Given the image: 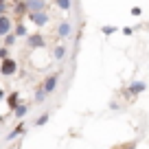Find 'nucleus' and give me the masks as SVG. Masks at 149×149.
<instances>
[{"label":"nucleus","instance_id":"obj_1","mask_svg":"<svg viewBox=\"0 0 149 149\" xmlns=\"http://www.w3.org/2000/svg\"><path fill=\"white\" fill-rule=\"evenodd\" d=\"M15 70H18V61H15L13 57L0 61V74H2V77H13Z\"/></svg>","mask_w":149,"mask_h":149},{"label":"nucleus","instance_id":"obj_2","mask_svg":"<svg viewBox=\"0 0 149 149\" xmlns=\"http://www.w3.org/2000/svg\"><path fill=\"white\" fill-rule=\"evenodd\" d=\"M57 84H59V72H53V74H48L46 79H44L42 88H44V92H46V94H53L57 90Z\"/></svg>","mask_w":149,"mask_h":149},{"label":"nucleus","instance_id":"obj_3","mask_svg":"<svg viewBox=\"0 0 149 149\" xmlns=\"http://www.w3.org/2000/svg\"><path fill=\"white\" fill-rule=\"evenodd\" d=\"M72 33H74L72 24H70L68 20H61L59 26H57V37H59V40H70V37H72Z\"/></svg>","mask_w":149,"mask_h":149},{"label":"nucleus","instance_id":"obj_4","mask_svg":"<svg viewBox=\"0 0 149 149\" xmlns=\"http://www.w3.org/2000/svg\"><path fill=\"white\" fill-rule=\"evenodd\" d=\"M26 46L33 48V51H35V48H44L46 46V40H44L42 33H31V35L26 37Z\"/></svg>","mask_w":149,"mask_h":149},{"label":"nucleus","instance_id":"obj_5","mask_svg":"<svg viewBox=\"0 0 149 149\" xmlns=\"http://www.w3.org/2000/svg\"><path fill=\"white\" fill-rule=\"evenodd\" d=\"M29 20H31L33 24H37V26H46V24L51 22V18H48L46 11H40V13H29Z\"/></svg>","mask_w":149,"mask_h":149},{"label":"nucleus","instance_id":"obj_6","mask_svg":"<svg viewBox=\"0 0 149 149\" xmlns=\"http://www.w3.org/2000/svg\"><path fill=\"white\" fill-rule=\"evenodd\" d=\"M145 90H147V84L145 81H132L130 84V88H127V92H130V97H138V94H143Z\"/></svg>","mask_w":149,"mask_h":149},{"label":"nucleus","instance_id":"obj_7","mask_svg":"<svg viewBox=\"0 0 149 149\" xmlns=\"http://www.w3.org/2000/svg\"><path fill=\"white\" fill-rule=\"evenodd\" d=\"M11 31H13V22H11V18H9V15H0V35L7 37Z\"/></svg>","mask_w":149,"mask_h":149},{"label":"nucleus","instance_id":"obj_8","mask_svg":"<svg viewBox=\"0 0 149 149\" xmlns=\"http://www.w3.org/2000/svg\"><path fill=\"white\" fill-rule=\"evenodd\" d=\"M44 7H46V2H44V0H26L29 13H40V11H44Z\"/></svg>","mask_w":149,"mask_h":149},{"label":"nucleus","instance_id":"obj_9","mask_svg":"<svg viewBox=\"0 0 149 149\" xmlns=\"http://www.w3.org/2000/svg\"><path fill=\"white\" fill-rule=\"evenodd\" d=\"M7 105H9L11 112H15V107L20 105V92H11L9 97H7Z\"/></svg>","mask_w":149,"mask_h":149},{"label":"nucleus","instance_id":"obj_10","mask_svg":"<svg viewBox=\"0 0 149 149\" xmlns=\"http://www.w3.org/2000/svg\"><path fill=\"white\" fill-rule=\"evenodd\" d=\"M29 110H31V107H29L26 103H20V105L15 107L13 116H15V118H24V116H26V114H29Z\"/></svg>","mask_w":149,"mask_h":149},{"label":"nucleus","instance_id":"obj_11","mask_svg":"<svg viewBox=\"0 0 149 149\" xmlns=\"http://www.w3.org/2000/svg\"><path fill=\"white\" fill-rule=\"evenodd\" d=\"M66 53H68V48H66V46H55V48H53V59L61 61L66 57Z\"/></svg>","mask_w":149,"mask_h":149},{"label":"nucleus","instance_id":"obj_12","mask_svg":"<svg viewBox=\"0 0 149 149\" xmlns=\"http://www.w3.org/2000/svg\"><path fill=\"white\" fill-rule=\"evenodd\" d=\"M13 33H15V37H29V35H31V33H29V31H26V26H24V24H22V22H18V24H15V29H13Z\"/></svg>","mask_w":149,"mask_h":149},{"label":"nucleus","instance_id":"obj_13","mask_svg":"<svg viewBox=\"0 0 149 149\" xmlns=\"http://www.w3.org/2000/svg\"><path fill=\"white\" fill-rule=\"evenodd\" d=\"M55 5H57V9H61V11H70L72 9V0H55Z\"/></svg>","mask_w":149,"mask_h":149},{"label":"nucleus","instance_id":"obj_14","mask_svg":"<svg viewBox=\"0 0 149 149\" xmlns=\"http://www.w3.org/2000/svg\"><path fill=\"white\" fill-rule=\"evenodd\" d=\"M20 134H24V123H20L18 127H13V130L9 132V136H7V140H13L15 136H20Z\"/></svg>","mask_w":149,"mask_h":149},{"label":"nucleus","instance_id":"obj_15","mask_svg":"<svg viewBox=\"0 0 149 149\" xmlns=\"http://www.w3.org/2000/svg\"><path fill=\"white\" fill-rule=\"evenodd\" d=\"M46 97H48V94L44 92V88H42V86H40V88L35 90V94H33V99H35V103H42V101H44V99H46Z\"/></svg>","mask_w":149,"mask_h":149},{"label":"nucleus","instance_id":"obj_16","mask_svg":"<svg viewBox=\"0 0 149 149\" xmlns=\"http://www.w3.org/2000/svg\"><path fill=\"white\" fill-rule=\"evenodd\" d=\"M48 118H51V114H48V112H44L42 116H37V118H35V127H42V125H46V123H48Z\"/></svg>","mask_w":149,"mask_h":149},{"label":"nucleus","instance_id":"obj_17","mask_svg":"<svg viewBox=\"0 0 149 149\" xmlns=\"http://www.w3.org/2000/svg\"><path fill=\"white\" fill-rule=\"evenodd\" d=\"M15 40H18V37H15V33H9V35L5 37V46L9 48V46H13L15 44Z\"/></svg>","mask_w":149,"mask_h":149},{"label":"nucleus","instance_id":"obj_18","mask_svg":"<svg viewBox=\"0 0 149 149\" xmlns=\"http://www.w3.org/2000/svg\"><path fill=\"white\" fill-rule=\"evenodd\" d=\"M5 59H9V48L2 46L0 48V61H5Z\"/></svg>","mask_w":149,"mask_h":149},{"label":"nucleus","instance_id":"obj_19","mask_svg":"<svg viewBox=\"0 0 149 149\" xmlns=\"http://www.w3.org/2000/svg\"><path fill=\"white\" fill-rule=\"evenodd\" d=\"M114 31H116V26H103V33H105V35H112Z\"/></svg>","mask_w":149,"mask_h":149},{"label":"nucleus","instance_id":"obj_20","mask_svg":"<svg viewBox=\"0 0 149 149\" xmlns=\"http://www.w3.org/2000/svg\"><path fill=\"white\" fill-rule=\"evenodd\" d=\"M121 149H136V143H127V145H123Z\"/></svg>","mask_w":149,"mask_h":149},{"label":"nucleus","instance_id":"obj_21","mask_svg":"<svg viewBox=\"0 0 149 149\" xmlns=\"http://www.w3.org/2000/svg\"><path fill=\"white\" fill-rule=\"evenodd\" d=\"M143 13V11H140V7H134V9H132V15H140Z\"/></svg>","mask_w":149,"mask_h":149},{"label":"nucleus","instance_id":"obj_22","mask_svg":"<svg viewBox=\"0 0 149 149\" xmlns=\"http://www.w3.org/2000/svg\"><path fill=\"white\" fill-rule=\"evenodd\" d=\"M2 99H5V90L0 88V101H2Z\"/></svg>","mask_w":149,"mask_h":149},{"label":"nucleus","instance_id":"obj_23","mask_svg":"<svg viewBox=\"0 0 149 149\" xmlns=\"http://www.w3.org/2000/svg\"><path fill=\"white\" fill-rule=\"evenodd\" d=\"M2 121H5V116H2V114H0V123H2Z\"/></svg>","mask_w":149,"mask_h":149},{"label":"nucleus","instance_id":"obj_24","mask_svg":"<svg viewBox=\"0 0 149 149\" xmlns=\"http://www.w3.org/2000/svg\"><path fill=\"white\" fill-rule=\"evenodd\" d=\"M0 2H2V5H7V0H0Z\"/></svg>","mask_w":149,"mask_h":149}]
</instances>
